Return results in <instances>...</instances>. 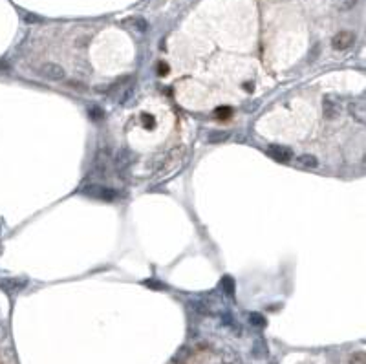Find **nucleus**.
I'll use <instances>...</instances> for the list:
<instances>
[{"label":"nucleus","instance_id":"obj_8","mask_svg":"<svg viewBox=\"0 0 366 364\" xmlns=\"http://www.w3.org/2000/svg\"><path fill=\"white\" fill-rule=\"evenodd\" d=\"M0 286L7 291H21L22 287L26 286V280L24 278H4V280H0Z\"/></svg>","mask_w":366,"mask_h":364},{"label":"nucleus","instance_id":"obj_1","mask_svg":"<svg viewBox=\"0 0 366 364\" xmlns=\"http://www.w3.org/2000/svg\"><path fill=\"white\" fill-rule=\"evenodd\" d=\"M83 194L94 198V200H103V202H114L116 200V190L104 185H88L83 189Z\"/></svg>","mask_w":366,"mask_h":364},{"label":"nucleus","instance_id":"obj_7","mask_svg":"<svg viewBox=\"0 0 366 364\" xmlns=\"http://www.w3.org/2000/svg\"><path fill=\"white\" fill-rule=\"evenodd\" d=\"M295 165H297L298 168H308V170H311V168L318 167V159L313 154H300L295 158Z\"/></svg>","mask_w":366,"mask_h":364},{"label":"nucleus","instance_id":"obj_10","mask_svg":"<svg viewBox=\"0 0 366 364\" xmlns=\"http://www.w3.org/2000/svg\"><path fill=\"white\" fill-rule=\"evenodd\" d=\"M253 357L255 359H266L268 357V346L262 339H256L253 342Z\"/></svg>","mask_w":366,"mask_h":364},{"label":"nucleus","instance_id":"obj_17","mask_svg":"<svg viewBox=\"0 0 366 364\" xmlns=\"http://www.w3.org/2000/svg\"><path fill=\"white\" fill-rule=\"evenodd\" d=\"M6 337H7V328L4 326V324H0V342H2Z\"/></svg>","mask_w":366,"mask_h":364},{"label":"nucleus","instance_id":"obj_9","mask_svg":"<svg viewBox=\"0 0 366 364\" xmlns=\"http://www.w3.org/2000/svg\"><path fill=\"white\" fill-rule=\"evenodd\" d=\"M221 363L223 364H242V359H240V355H238L235 350L225 348L223 353H221Z\"/></svg>","mask_w":366,"mask_h":364},{"label":"nucleus","instance_id":"obj_4","mask_svg":"<svg viewBox=\"0 0 366 364\" xmlns=\"http://www.w3.org/2000/svg\"><path fill=\"white\" fill-rule=\"evenodd\" d=\"M348 110H350V115H352V117L357 121V123H361V125H363V123L366 121V105H365V99H357V101L350 103Z\"/></svg>","mask_w":366,"mask_h":364},{"label":"nucleus","instance_id":"obj_14","mask_svg":"<svg viewBox=\"0 0 366 364\" xmlns=\"http://www.w3.org/2000/svg\"><path fill=\"white\" fill-rule=\"evenodd\" d=\"M350 364H366L365 351H357V353H353L352 359H350Z\"/></svg>","mask_w":366,"mask_h":364},{"label":"nucleus","instance_id":"obj_11","mask_svg":"<svg viewBox=\"0 0 366 364\" xmlns=\"http://www.w3.org/2000/svg\"><path fill=\"white\" fill-rule=\"evenodd\" d=\"M229 139V132H223V130H213V132L207 134V141L209 143H221V141Z\"/></svg>","mask_w":366,"mask_h":364},{"label":"nucleus","instance_id":"obj_2","mask_svg":"<svg viewBox=\"0 0 366 364\" xmlns=\"http://www.w3.org/2000/svg\"><path fill=\"white\" fill-rule=\"evenodd\" d=\"M42 75L46 79H49V81H62V79L66 77V71H64V68H62L61 64L46 63L42 66Z\"/></svg>","mask_w":366,"mask_h":364},{"label":"nucleus","instance_id":"obj_13","mask_svg":"<svg viewBox=\"0 0 366 364\" xmlns=\"http://www.w3.org/2000/svg\"><path fill=\"white\" fill-rule=\"evenodd\" d=\"M333 2H335V6H337L339 9L348 11V9H352V7L355 6V2H357V0H333Z\"/></svg>","mask_w":366,"mask_h":364},{"label":"nucleus","instance_id":"obj_3","mask_svg":"<svg viewBox=\"0 0 366 364\" xmlns=\"http://www.w3.org/2000/svg\"><path fill=\"white\" fill-rule=\"evenodd\" d=\"M353 41H355V35H353L352 31H341V33H337L332 39V46L335 49H346L352 46Z\"/></svg>","mask_w":366,"mask_h":364},{"label":"nucleus","instance_id":"obj_15","mask_svg":"<svg viewBox=\"0 0 366 364\" xmlns=\"http://www.w3.org/2000/svg\"><path fill=\"white\" fill-rule=\"evenodd\" d=\"M189 355H191L189 348H181L180 353H176V355H174V363H183V361H185Z\"/></svg>","mask_w":366,"mask_h":364},{"label":"nucleus","instance_id":"obj_6","mask_svg":"<svg viewBox=\"0 0 366 364\" xmlns=\"http://www.w3.org/2000/svg\"><path fill=\"white\" fill-rule=\"evenodd\" d=\"M268 154H269L271 158L278 159V161H290L291 156H293L290 148L282 147V145H269V147H268Z\"/></svg>","mask_w":366,"mask_h":364},{"label":"nucleus","instance_id":"obj_16","mask_svg":"<svg viewBox=\"0 0 366 364\" xmlns=\"http://www.w3.org/2000/svg\"><path fill=\"white\" fill-rule=\"evenodd\" d=\"M221 287H223V291L227 295L235 293V289H233V280H231V278H223V280H221Z\"/></svg>","mask_w":366,"mask_h":364},{"label":"nucleus","instance_id":"obj_12","mask_svg":"<svg viewBox=\"0 0 366 364\" xmlns=\"http://www.w3.org/2000/svg\"><path fill=\"white\" fill-rule=\"evenodd\" d=\"M249 324L255 328H264L266 326V318L260 313H249Z\"/></svg>","mask_w":366,"mask_h":364},{"label":"nucleus","instance_id":"obj_5","mask_svg":"<svg viewBox=\"0 0 366 364\" xmlns=\"http://www.w3.org/2000/svg\"><path fill=\"white\" fill-rule=\"evenodd\" d=\"M322 110H324L326 119H335L339 114H341V105H339V101H335L333 97H324V101H322Z\"/></svg>","mask_w":366,"mask_h":364}]
</instances>
